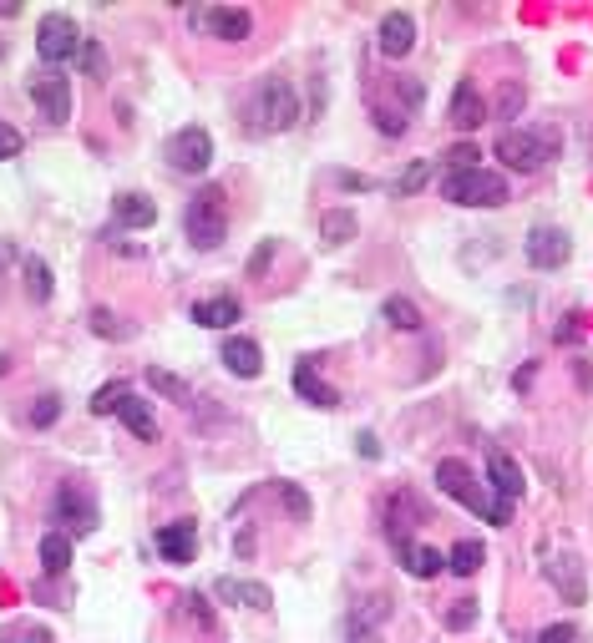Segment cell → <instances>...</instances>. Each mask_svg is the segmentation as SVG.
<instances>
[{
  "label": "cell",
  "instance_id": "1",
  "mask_svg": "<svg viewBox=\"0 0 593 643\" xmlns=\"http://www.w3.org/2000/svg\"><path fill=\"white\" fill-rule=\"evenodd\" d=\"M436 487L447 492V497H457L467 512H477V517H487L492 527H507L512 522V502H502V497H487L482 487H477V476H472V466L467 461H436Z\"/></svg>",
  "mask_w": 593,
  "mask_h": 643
},
{
  "label": "cell",
  "instance_id": "2",
  "mask_svg": "<svg viewBox=\"0 0 593 643\" xmlns=\"http://www.w3.org/2000/svg\"><path fill=\"white\" fill-rule=\"evenodd\" d=\"M497 157L512 173H538L558 157V132L553 127H507L497 137Z\"/></svg>",
  "mask_w": 593,
  "mask_h": 643
},
{
  "label": "cell",
  "instance_id": "3",
  "mask_svg": "<svg viewBox=\"0 0 593 643\" xmlns=\"http://www.w3.org/2000/svg\"><path fill=\"white\" fill-rule=\"evenodd\" d=\"M183 228H188V244L193 249H218L229 238V193L218 188V183L198 188V198L183 213Z\"/></svg>",
  "mask_w": 593,
  "mask_h": 643
},
{
  "label": "cell",
  "instance_id": "4",
  "mask_svg": "<svg viewBox=\"0 0 593 643\" xmlns=\"http://www.w3.org/2000/svg\"><path fill=\"white\" fill-rule=\"evenodd\" d=\"M300 122V92H294L284 76H264L254 87V102H249V127L254 132H289Z\"/></svg>",
  "mask_w": 593,
  "mask_h": 643
},
{
  "label": "cell",
  "instance_id": "5",
  "mask_svg": "<svg viewBox=\"0 0 593 643\" xmlns=\"http://www.w3.org/2000/svg\"><path fill=\"white\" fill-rule=\"evenodd\" d=\"M441 198L462 203V208H502L507 203V183L487 168H467V173H447L441 178Z\"/></svg>",
  "mask_w": 593,
  "mask_h": 643
},
{
  "label": "cell",
  "instance_id": "6",
  "mask_svg": "<svg viewBox=\"0 0 593 643\" xmlns=\"http://www.w3.org/2000/svg\"><path fill=\"white\" fill-rule=\"evenodd\" d=\"M36 51H41V61H46V66L71 61V56L82 51V31H77V21L61 16V11H51V16L36 26Z\"/></svg>",
  "mask_w": 593,
  "mask_h": 643
},
{
  "label": "cell",
  "instance_id": "7",
  "mask_svg": "<svg viewBox=\"0 0 593 643\" xmlns=\"http://www.w3.org/2000/svg\"><path fill=\"white\" fill-rule=\"evenodd\" d=\"M163 152H168V163H173L178 173H208V163H213V137H208V127H178Z\"/></svg>",
  "mask_w": 593,
  "mask_h": 643
},
{
  "label": "cell",
  "instance_id": "8",
  "mask_svg": "<svg viewBox=\"0 0 593 643\" xmlns=\"http://www.w3.org/2000/svg\"><path fill=\"white\" fill-rule=\"evenodd\" d=\"M193 26H203L213 41H249L254 16H249L244 6H203V11L193 16Z\"/></svg>",
  "mask_w": 593,
  "mask_h": 643
},
{
  "label": "cell",
  "instance_id": "9",
  "mask_svg": "<svg viewBox=\"0 0 593 643\" xmlns=\"http://www.w3.org/2000/svg\"><path fill=\"white\" fill-rule=\"evenodd\" d=\"M568 259H573V238H568L563 228L543 223V228L528 233V264H533V269H563Z\"/></svg>",
  "mask_w": 593,
  "mask_h": 643
},
{
  "label": "cell",
  "instance_id": "10",
  "mask_svg": "<svg viewBox=\"0 0 593 643\" xmlns=\"http://www.w3.org/2000/svg\"><path fill=\"white\" fill-rule=\"evenodd\" d=\"M31 102L41 107L46 122H66L71 117V76H61V71L36 76V82H31Z\"/></svg>",
  "mask_w": 593,
  "mask_h": 643
},
{
  "label": "cell",
  "instance_id": "11",
  "mask_svg": "<svg viewBox=\"0 0 593 643\" xmlns=\"http://www.w3.org/2000/svg\"><path fill=\"white\" fill-rule=\"evenodd\" d=\"M487 481H492V492H497L502 502H517V497H523V487H528V481H523V466H517L502 446L487 451Z\"/></svg>",
  "mask_w": 593,
  "mask_h": 643
},
{
  "label": "cell",
  "instance_id": "12",
  "mask_svg": "<svg viewBox=\"0 0 593 643\" xmlns=\"http://www.w3.org/2000/svg\"><path fill=\"white\" fill-rule=\"evenodd\" d=\"M543 573H548V583H553V588L563 593V603H583V598H588V578H583V562H578L573 552H558V557L548 562Z\"/></svg>",
  "mask_w": 593,
  "mask_h": 643
},
{
  "label": "cell",
  "instance_id": "13",
  "mask_svg": "<svg viewBox=\"0 0 593 643\" xmlns=\"http://www.w3.org/2000/svg\"><path fill=\"white\" fill-rule=\"evenodd\" d=\"M447 117H452V127H457V132H472V127H482V122H487V102H482V92H477L472 82H457Z\"/></svg>",
  "mask_w": 593,
  "mask_h": 643
},
{
  "label": "cell",
  "instance_id": "14",
  "mask_svg": "<svg viewBox=\"0 0 593 643\" xmlns=\"http://www.w3.org/2000/svg\"><path fill=\"white\" fill-rule=\"evenodd\" d=\"M411 46H416V21L406 11H391L381 21V56L401 61V56H411Z\"/></svg>",
  "mask_w": 593,
  "mask_h": 643
},
{
  "label": "cell",
  "instance_id": "15",
  "mask_svg": "<svg viewBox=\"0 0 593 643\" xmlns=\"http://www.w3.org/2000/svg\"><path fill=\"white\" fill-rule=\"evenodd\" d=\"M239 319H244V309H239V299H229V294L198 299V304H193V325H203V330H229V325H239Z\"/></svg>",
  "mask_w": 593,
  "mask_h": 643
},
{
  "label": "cell",
  "instance_id": "16",
  "mask_svg": "<svg viewBox=\"0 0 593 643\" xmlns=\"http://www.w3.org/2000/svg\"><path fill=\"white\" fill-rule=\"evenodd\" d=\"M218 360H224V370H229V375H239V380H254V375L264 370V355H259V345H254V340H224Z\"/></svg>",
  "mask_w": 593,
  "mask_h": 643
},
{
  "label": "cell",
  "instance_id": "17",
  "mask_svg": "<svg viewBox=\"0 0 593 643\" xmlns=\"http://www.w3.org/2000/svg\"><path fill=\"white\" fill-rule=\"evenodd\" d=\"M56 517H77V532H92L97 527V507L87 502V492H77V481H61V492H56Z\"/></svg>",
  "mask_w": 593,
  "mask_h": 643
},
{
  "label": "cell",
  "instance_id": "18",
  "mask_svg": "<svg viewBox=\"0 0 593 643\" xmlns=\"http://www.w3.org/2000/svg\"><path fill=\"white\" fill-rule=\"evenodd\" d=\"M193 537H198V522H168V527H158V552L168 557V562H193Z\"/></svg>",
  "mask_w": 593,
  "mask_h": 643
},
{
  "label": "cell",
  "instance_id": "19",
  "mask_svg": "<svg viewBox=\"0 0 593 643\" xmlns=\"http://www.w3.org/2000/svg\"><path fill=\"white\" fill-rule=\"evenodd\" d=\"M218 598H229V603H244L254 613H269L274 608V593L264 583H244V578H218Z\"/></svg>",
  "mask_w": 593,
  "mask_h": 643
},
{
  "label": "cell",
  "instance_id": "20",
  "mask_svg": "<svg viewBox=\"0 0 593 643\" xmlns=\"http://www.w3.org/2000/svg\"><path fill=\"white\" fill-rule=\"evenodd\" d=\"M112 213H117L122 228H147V223H158V203L142 198V193H117Z\"/></svg>",
  "mask_w": 593,
  "mask_h": 643
},
{
  "label": "cell",
  "instance_id": "21",
  "mask_svg": "<svg viewBox=\"0 0 593 643\" xmlns=\"http://www.w3.org/2000/svg\"><path fill=\"white\" fill-rule=\"evenodd\" d=\"M117 416H122V426H127L137 441H153V436H158L153 411H147V400H137V395H122V400H117Z\"/></svg>",
  "mask_w": 593,
  "mask_h": 643
},
{
  "label": "cell",
  "instance_id": "22",
  "mask_svg": "<svg viewBox=\"0 0 593 643\" xmlns=\"http://www.w3.org/2000/svg\"><path fill=\"white\" fill-rule=\"evenodd\" d=\"M294 390H300V395L310 400V406H320V411H335V406H340V395H335L325 380H315V365H310V360H305L300 370H294Z\"/></svg>",
  "mask_w": 593,
  "mask_h": 643
},
{
  "label": "cell",
  "instance_id": "23",
  "mask_svg": "<svg viewBox=\"0 0 593 643\" xmlns=\"http://www.w3.org/2000/svg\"><path fill=\"white\" fill-rule=\"evenodd\" d=\"M142 380H147V390H158V395H168L173 406H193V400H198V395H193V385H188V380H178L173 370H158V365H153V370H147Z\"/></svg>",
  "mask_w": 593,
  "mask_h": 643
},
{
  "label": "cell",
  "instance_id": "24",
  "mask_svg": "<svg viewBox=\"0 0 593 643\" xmlns=\"http://www.w3.org/2000/svg\"><path fill=\"white\" fill-rule=\"evenodd\" d=\"M401 562H406V573H411V578H436L441 568H447V557H441L436 547H421V542L401 547Z\"/></svg>",
  "mask_w": 593,
  "mask_h": 643
},
{
  "label": "cell",
  "instance_id": "25",
  "mask_svg": "<svg viewBox=\"0 0 593 643\" xmlns=\"http://www.w3.org/2000/svg\"><path fill=\"white\" fill-rule=\"evenodd\" d=\"M482 562H487V547H482L477 537H462V542L447 552V568H452L457 578H472V573L482 568Z\"/></svg>",
  "mask_w": 593,
  "mask_h": 643
},
{
  "label": "cell",
  "instance_id": "26",
  "mask_svg": "<svg viewBox=\"0 0 593 643\" xmlns=\"http://www.w3.org/2000/svg\"><path fill=\"white\" fill-rule=\"evenodd\" d=\"M320 238H325L330 249L350 244V238H355V213H345V208H325V213H320Z\"/></svg>",
  "mask_w": 593,
  "mask_h": 643
},
{
  "label": "cell",
  "instance_id": "27",
  "mask_svg": "<svg viewBox=\"0 0 593 643\" xmlns=\"http://www.w3.org/2000/svg\"><path fill=\"white\" fill-rule=\"evenodd\" d=\"M41 568H46L51 578H61V573L71 568V542H66V532H46V537H41Z\"/></svg>",
  "mask_w": 593,
  "mask_h": 643
},
{
  "label": "cell",
  "instance_id": "28",
  "mask_svg": "<svg viewBox=\"0 0 593 643\" xmlns=\"http://www.w3.org/2000/svg\"><path fill=\"white\" fill-rule=\"evenodd\" d=\"M386 319H391L396 330H421V309H416L411 299H401V294L386 299Z\"/></svg>",
  "mask_w": 593,
  "mask_h": 643
},
{
  "label": "cell",
  "instance_id": "29",
  "mask_svg": "<svg viewBox=\"0 0 593 643\" xmlns=\"http://www.w3.org/2000/svg\"><path fill=\"white\" fill-rule=\"evenodd\" d=\"M0 643H56L51 628H36V623H11V628H0Z\"/></svg>",
  "mask_w": 593,
  "mask_h": 643
},
{
  "label": "cell",
  "instance_id": "30",
  "mask_svg": "<svg viewBox=\"0 0 593 643\" xmlns=\"http://www.w3.org/2000/svg\"><path fill=\"white\" fill-rule=\"evenodd\" d=\"M477 613H482L477 598H457V603L447 608V628H452V633H467V628L477 623Z\"/></svg>",
  "mask_w": 593,
  "mask_h": 643
},
{
  "label": "cell",
  "instance_id": "31",
  "mask_svg": "<svg viewBox=\"0 0 593 643\" xmlns=\"http://www.w3.org/2000/svg\"><path fill=\"white\" fill-rule=\"evenodd\" d=\"M279 497H284V507H289L294 522H310V497L294 487V481H279Z\"/></svg>",
  "mask_w": 593,
  "mask_h": 643
},
{
  "label": "cell",
  "instance_id": "32",
  "mask_svg": "<svg viewBox=\"0 0 593 643\" xmlns=\"http://www.w3.org/2000/svg\"><path fill=\"white\" fill-rule=\"evenodd\" d=\"M426 178H431V163H411V168L396 178V198H411V193H421V188H426Z\"/></svg>",
  "mask_w": 593,
  "mask_h": 643
},
{
  "label": "cell",
  "instance_id": "33",
  "mask_svg": "<svg viewBox=\"0 0 593 643\" xmlns=\"http://www.w3.org/2000/svg\"><path fill=\"white\" fill-rule=\"evenodd\" d=\"M26 289L31 299H51V269L41 259H26Z\"/></svg>",
  "mask_w": 593,
  "mask_h": 643
},
{
  "label": "cell",
  "instance_id": "34",
  "mask_svg": "<svg viewBox=\"0 0 593 643\" xmlns=\"http://www.w3.org/2000/svg\"><path fill=\"white\" fill-rule=\"evenodd\" d=\"M523 102H528V92L517 87V82H507V87L497 92V117H517V112H523Z\"/></svg>",
  "mask_w": 593,
  "mask_h": 643
},
{
  "label": "cell",
  "instance_id": "35",
  "mask_svg": "<svg viewBox=\"0 0 593 643\" xmlns=\"http://www.w3.org/2000/svg\"><path fill=\"white\" fill-rule=\"evenodd\" d=\"M92 330H97L102 340H122V335H127V325H117L112 309H92Z\"/></svg>",
  "mask_w": 593,
  "mask_h": 643
},
{
  "label": "cell",
  "instance_id": "36",
  "mask_svg": "<svg viewBox=\"0 0 593 643\" xmlns=\"http://www.w3.org/2000/svg\"><path fill=\"white\" fill-rule=\"evenodd\" d=\"M477 157H482V152H477L472 142H457V147L447 152V168H452V173H467V168H477Z\"/></svg>",
  "mask_w": 593,
  "mask_h": 643
},
{
  "label": "cell",
  "instance_id": "37",
  "mask_svg": "<svg viewBox=\"0 0 593 643\" xmlns=\"http://www.w3.org/2000/svg\"><path fill=\"white\" fill-rule=\"evenodd\" d=\"M122 395H127L122 385H102V390L92 395V416H112V411H117V400H122Z\"/></svg>",
  "mask_w": 593,
  "mask_h": 643
},
{
  "label": "cell",
  "instance_id": "38",
  "mask_svg": "<svg viewBox=\"0 0 593 643\" xmlns=\"http://www.w3.org/2000/svg\"><path fill=\"white\" fill-rule=\"evenodd\" d=\"M274 249H279V244H274V238H264V244L254 249V259H249V279H264V269L274 264Z\"/></svg>",
  "mask_w": 593,
  "mask_h": 643
},
{
  "label": "cell",
  "instance_id": "39",
  "mask_svg": "<svg viewBox=\"0 0 593 643\" xmlns=\"http://www.w3.org/2000/svg\"><path fill=\"white\" fill-rule=\"evenodd\" d=\"M21 147H26L21 132H16L11 122H0V163H6V157H21Z\"/></svg>",
  "mask_w": 593,
  "mask_h": 643
},
{
  "label": "cell",
  "instance_id": "40",
  "mask_svg": "<svg viewBox=\"0 0 593 643\" xmlns=\"http://www.w3.org/2000/svg\"><path fill=\"white\" fill-rule=\"evenodd\" d=\"M376 127H381L386 137H401V132H406V117L391 112V107H376Z\"/></svg>",
  "mask_w": 593,
  "mask_h": 643
},
{
  "label": "cell",
  "instance_id": "41",
  "mask_svg": "<svg viewBox=\"0 0 593 643\" xmlns=\"http://www.w3.org/2000/svg\"><path fill=\"white\" fill-rule=\"evenodd\" d=\"M82 61H87V76H102L107 61H102V46L97 41H82Z\"/></svg>",
  "mask_w": 593,
  "mask_h": 643
},
{
  "label": "cell",
  "instance_id": "42",
  "mask_svg": "<svg viewBox=\"0 0 593 643\" xmlns=\"http://www.w3.org/2000/svg\"><path fill=\"white\" fill-rule=\"evenodd\" d=\"M573 638H578V628H573V623H553V628H543V633H538V643H573Z\"/></svg>",
  "mask_w": 593,
  "mask_h": 643
},
{
  "label": "cell",
  "instance_id": "43",
  "mask_svg": "<svg viewBox=\"0 0 593 643\" xmlns=\"http://www.w3.org/2000/svg\"><path fill=\"white\" fill-rule=\"evenodd\" d=\"M51 421H56V400L46 395L41 406H31V426H51Z\"/></svg>",
  "mask_w": 593,
  "mask_h": 643
},
{
  "label": "cell",
  "instance_id": "44",
  "mask_svg": "<svg viewBox=\"0 0 593 643\" xmlns=\"http://www.w3.org/2000/svg\"><path fill=\"white\" fill-rule=\"evenodd\" d=\"M340 188H360V193H370V188H376V183H370V178H360V173H340Z\"/></svg>",
  "mask_w": 593,
  "mask_h": 643
},
{
  "label": "cell",
  "instance_id": "45",
  "mask_svg": "<svg viewBox=\"0 0 593 643\" xmlns=\"http://www.w3.org/2000/svg\"><path fill=\"white\" fill-rule=\"evenodd\" d=\"M573 319H578V314H568V325H558V345H573V340H578V325H573Z\"/></svg>",
  "mask_w": 593,
  "mask_h": 643
},
{
  "label": "cell",
  "instance_id": "46",
  "mask_svg": "<svg viewBox=\"0 0 593 643\" xmlns=\"http://www.w3.org/2000/svg\"><path fill=\"white\" fill-rule=\"evenodd\" d=\"M588 152H593V127H588Z\"/></svg>",
  "mask_w": 593,
  "mask_h": 643
},
{
  "label": "cell",
  "instance_id": "47",
  "mask_svg": "<svg viewBox=\"0 0 593 643\" xmlns=\"http://www.w3.org/2000/svg\"><path fill=\"white\" fill-rule=\"evenodd\" d=\"M0 264H6V244H0Z\"/></svg>",
  "mask_w": 593,
  "mask_h": 643
},
{
  "label": "cell",
  "instance_id": "48",
  "mask_svg": "<svg viewBox=\"0 0 593 643\" xmlns=\"http://www.w3.org/2000/svg\"><path fill=\"white\" fill-rule=\"evenodd\" d=\"M0 56H6V41H0Z\"/></svg>",
  "mask_w": 593,
  "mask_h": 643
}]
</instances>
